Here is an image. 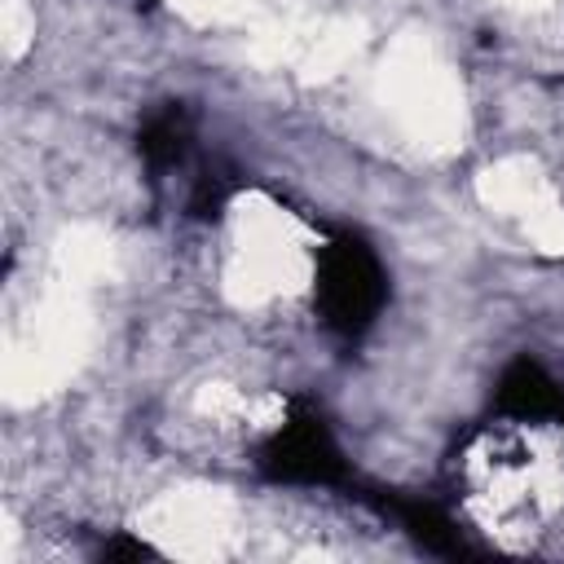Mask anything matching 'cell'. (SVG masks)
Segmentation results:
<instances>
[{"mask_svg":"<svg viewBox=\"0 0 564 564\" xmlns=\"http://www.w3.org/2000/svg\"><path fill=\"white\" fill-rule=\"evenodd\" d=\"M84 304L79 286L53 295L40 317H31L22 330H13L9 352H4V392L9 401H35L40 392H53L79 361L84 352Z\"/></svg>","mask_w":564,"mask_h":564,"instance_id":"6da1fadb","label":"cell"},{"mask_svg":"<svg viewBox=\"0 0 564 564\" xmlns=\"http://www.w3.org/2000/svg\"><path fill=\"white\" fill-rule=\"evenodd\" d=\"M383 93H388L392 110L401 115V123L410 132H419L423 141L454 137V128H458L454 88L441 75V66L427 62V53H405L401 62H392V70H383Z\"/></svg>","mask_w":564,"mask_h":564,"instance_id":"7a4b0ae2","label":"cell"},{"mask_svg":"<svg viewBox=\"0 0 564 564\" xmlns=\"http://www.w3.org/2000/svg\"><path fill=\"white\" fill-rule=\"evenodd\" d=\"M0 22H4V57H18L35 35V18H31V9L22 0H4Z\"/></svg>","mask_w":564,"mask_h":564,"instance_id":"3957f363","label":"cell"},{"mask_svg":"<svg viewBox=\"0 0 564 564\" xmlns=\"http://www.w3.org/2000/svg\"><path fill=\"white\" fill-rule=\"evenodd\" d=\"M185 9H194V13H207V18H220V13H234L242 0H181Z\"/></svg>","mask_w":564,"mask_h":564,"instance_id":"277c9868","label":"cell"}]
</instances>
